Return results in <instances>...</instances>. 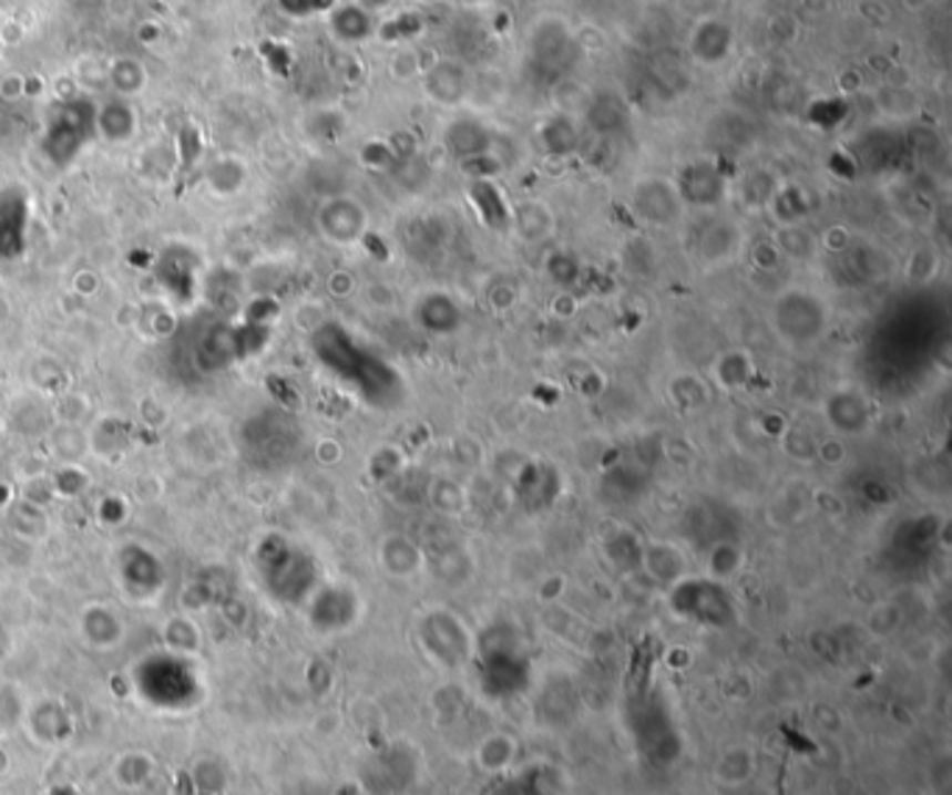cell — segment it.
Wrapping results in <instances>:
<instances>
[{"instance_id": "cell-1", "label": "cell", "mask_w": 952, "mask_h": 795, "mask_svg": "<svg viewBox=\"0 0 952 795\" xmlns=\"http://www.w3.org/2000/svg\"><path fill=\"white\" fill-rule=\"evenodd\" d=\"M321 360L332 372L341 374V380L358 385L369 402H380V396H389L397 385V374L386 366L383 360L375 354L364 352L352 338L344 335V330L330 327L325 330V347H321Z\"/></svg>"}, {"instance_id": "cell-13", "label": "cell", "mask_w": 952, "mask_h": 795, "mask_svg": "<svg viewBox=\"0 0 952 795\" xmlns=\"http://www.w3.org/2000/svg\"><path fill=\"white\" fill-rule=\"evenodd\" d=\"M332 34L344 42H364L366 37H372L375 20L372 12H366L360 3H349V7H338L330 18Z\"/></svg>"}, {"instance_id": "cell-8", "label": "cell", "mask_w": 952, "mask_h": 795, "mask_svg": "<svg viewBox=\"0 0 952 795\" xmlns=\"http://www.w3.org/2000/svg\"><path fill=\"white\" fill-rule=\"evenodd\" d=\"M472 76L459 59H439L424 73V93L442 106H455L470 95Z\"/></svg>"}, {"instance_id": "cell-14", "label": "cell", "mask_w": 952, "mask_h": 795, "mask_svg": "<svg viewBox=\"0 0 952 795\" xmlns=\"http://www.w3.org/2000/svg\"><path fill=\"white\" fill-rule=\"evenodd\" d=\"M518 492H520V497H525V505H531V508L536 505V497H542L540 505L553 503V497H556V494H551V492H559L556 469H553V466H547V464H531L529 469L523 472V477H520Z\"/></svg>"}, {"instance_id": "cell-17", "label": "cell", "mask_w": 952, "mask_h": 795, "mask_svg": "<svg viewBox=\"0 0 952 795\" xmlns=\"http://www.w3.org/2000/svg\"><path fill=\"white\" fill-rule=\"evenodd\" d=\"M511 221L518 224L520 235H523L525 240H542L553 227L551 213H547L542 204H534V202L523 204V207L514 213V218H511Z\"/></svg>"}, {"instance_id": "cell-25", "label": "cell", "mask_w": 952, "mask_h": 795, "mask_svg": "<svg viewBox=\"0 0 952 795\" xmlns=\"http://www.w3.org/2000/svg\"><path fill=\"white\" fill-rule=\"evenodd\" d=\"M391 3H395V0H360V7H364L366 12H383Z\"/></svg>"}, {"instance_id": "cell-2", "label": "cell", "mask_w": 952, "mask_h": 795, "mask_svg": "<svg viewBox=\"0 0 952 795\" xmlns=\"http://www.w3.org/2000/svg\"><path fill=\"white\" fill-rule=\"evenodd\" d=\"M827 304L810 291H788L777 299L771 310V324L777 335L790 347H808L819 341L827 330Z\"/></svg>"}, {"instance_id": "cell-22", "label": "cell", "mask_w": 952, "mask_h": 795, "mask_svg": "<svg viewBox=\"0 0 952 795\" xmlns=\"http://www.w3.org/2000/svg\"><path fill=\"white\" fill-rule=\"evenodd\" d=\"M110 79H112V84H115V87L121 90V93H123V84H126V79H132L134 87L140 90V87H143V82H145V70H143V64L134 62V59H121V62L112 64Z\"/></svg>"}, {"instance_id": "cell-12", "label": "cell", "mask_w": 952, "mask_h": 795, "mask_svg": "<svg viewBox=\"0 0 952 795\" xmlns=\"http://www.w3.org/2000/svg\"><path fill=\"white\" fill-rule=\"evenodd\" d=\"M489 143H492V137H489L487 126L478 121H470V117L453 121L448 126V132H444V146H448V152L453 154L461 165L470 163V159L487 157Z\"/></svg>"}, {"instance_id": "cell-6", "label": "cell", "mask_w": 952, "mask_h": 795, "mask_svg": "<svg viewBox=\"0 0 952 795\" xmlns=\"http://www.w3.org/2000/svg\"><path fill=\"white\" fill-rule=\"evenodd\" d=\"M687 51L698 64L715 68V64L726 62L735 51V29L724 18L698 20L687 37Z\"/></svg>"}, {"instance_id": "cell-16", "label": "cell", "mask_w": 952, "mask_h": 795, "mask_svg": "<svg viewBox=\"0 0 952 795\" xmlns=\"http://www.w3.org/2000/svg\"><path fill=\"white\" fill-rule=\"evenodd\" d=\"M472 202H475V207L481 209V218L492 229L505 227V224L511 221L509 207H505L503 196H500V190L492 185V182H487V179L478 182V185L472 187Z\"/></svg>"}, {"instance_id": "cell-10", "label": "cell", "mask_w": 952, "mask_h": 795, "mask_svg": "<svg viewBox=\"0 0 952 795\" xmlns=\"http://www.w3.org/2000/svg\"><path fill=\"white\" fill-rule=\"evenodd\" d=\"M413 319L419 321V327L428 335H453L461 327V321H464V316H461V308L453 302V297H448V293H428L413 308Z\"/></svg>"}, {"instance_id": "cell-4", "label": "cell", "mask_w": 952, "mask_h": 795, "mask_svg": "<svg viewBox=\"0 0 952 795\" xmlns=\"http://www.w3.org/2000/svg\"><path fill=\"white\" fill-rule=\"evenodd\" d=\"M676 190L685 207L693 209H715L724 204L729 185H726V176L720 174L718 165L707 163V159H696V163H687L685 168L676 176Z\"/></svg>"}, {"instance_id": "cell-3", "label": "cell", "mask_w": 952, "mask_h": 795, "mask_svg": "<svg viewBox=\"0 0 952 795\" xmlns=\"http://www.w3.org/2000/svg\"><path fill=\"white\" fill-rule=\"evenodd\" d=\"M632 207L651 227H674L682 221L687 209L674 182L659 179V176H648V179H639L634 185Z\"/></svg>"}, {"instance_id": "cell-20", "label": "cell", "mask_w": 952, "mask_h": 795, "mask_svg": "<svg viewBox=\"0 0 952 795\" xmlns=\"http://www.w3.org/2000/svg\"><path fill=\"white\" fill-rule=\"evenodd\" d=\"M590 121H593V126L598 128L601 134H610L623 126L626 112H623V106L617 104L615 99H595L593 106H590Z\"/></svg>"}, {"instance_id": "cell-11", "label": "cell", "mask_w": 952, "mask_h": 795, "mask_svg": "<svg viewBox=\"0 0 952 795\" xmlns=\"http://www.w3.org/2000/svg\"><path fill=\"white\" fill-rule=\"evenodd\" d=\"M740 249V229L724 218H713L698 229L696 251L704 262L718 266V262L731 260Z\"/></svg>"}, {"instance_id": "cell-21", "label": "cell", "mask_w": 952, "mask_h": 795, "mask_svg": "<svg viewBox=\"0 0 952 795\" xmlns=\"http://www.w3.org/2000/svg\"><path fill=\"white\" fill-rule=\"evenodd\" d=\"M774 193H777V182H774V176H768L766 171H755V174L746 176V185H744V196L749 204H771Z\"/></svg>"}, {"instance_id": "cell-19", "label": "cell", "mask_w": 952, "mask_h": 795, "mask_svg": "<svg viewBox=\"0 0 952 795\" xmlns=\"http://www.w3.org/2000/svg\"><path fill=\"white\" fill-rule=\"evenodd\" d=\"M430 503L444 514H459L464 508V486H459L450 477H439V481L430 483Z\"/></svg>"}, {"instance_id": "cell-23", "label": "cell", "mask_w": 952, "mask_h": 795, "mask_svg": "<svg viewBox=\"0 0 952 795\" xmlns=\"http://www.w3.org/2000/svg\"><path fill=\"white\" fill-rule=\"evenodd\" d=\"M676 3H679V12L693 18L696 23L707 18H720L726 7V0H676Z\"/></svg>"}, {"instance_id": "cell-5", "label": "cell", "mask_w": 952, "mask_h": 795, "mask_svg": "<svg viewBox=\"0 0 952 795\" xmlns=\"http://www.w3.org/2000/svg\"><path fill=\"white\" fill-rule=\"evenodd\" d=\"M531 59L542 70H562L573 56V31L559 18H542L525 37Z\"/></svg>"}, {"instance_id": "cell-15", "label": "cell", "mask_w": 952, "mask_h": 795, "mask_svg": "<svg viewBox=\"0 0 952 795\" xmlns=\"http://www.w3.org/2000/svg\"><path fill=\"white\" fill-rule=\"evenodd\" d=\"M540 137L545 152L553 154V157H567V154H573L575 146H579V128H575L573 117L567 115L547 117Z\"/></svg>"}, {"instance_id": "cell-24", "label": "cell", "mask_w": 952, "mask_h": 795, "mask_svg": "<svg viewBox=\"0 0 952 795\" xmlns=\"http://www.w3.org/2000/svg\"><path fill=\"white\" fill-rule=\"evenodd\" d=\"M547 273H551L556 282L567 285L573 282L575 273H579V262H575L570 255H562V251H559V255H553L551 260H547Z\"/></svg>"}, {"instance_id": "cell-18", "label": "cell", "mask_w": 952, "mask_h": 795, "mask_svg": "<svg viewBox=\"0 0 952 795\" xmlns=\"http://www.w3.org/2000/svg\"><path fill=\"white\" fill-rule=\"evenodd\" d=\"M751 372H755V366H751V360L746 352H726L724 358L718 360V369H715V374H718V380L726 389L744 385L746 380L751 378Z\"/></svg>"}, {"instance_id": "cell-9", "label": "cell", "mask_w": 952, "mask_h": 795, "mask_svg": "<svg viewBox=\"0 0 952 795\" xmlns=\"http://www.w3.org/2000/svg\"><path fill=\"white\" fill-rule=\"evenodd\" d=\"M321 229L336 244H355L366 233V209L352 198H332L321 209Z\"/></svg>"}, {"instance_id": "cell-7", "label": "cell", "mask_w": 952, "mask_h": 795, "mask_svg": "<svg viewBox=\"0 0 952 795\" xmlns=\"http://www.w3.org/2000/svg\"><path fill=\"white\" fill-rule=\"evenodd\" d=\"M825 416L830 427L838 430L841 436H860L863 430H869L874 411H871V402L866 394L854 389H838L827 396Z\"/></svg>"}]
</instances>
